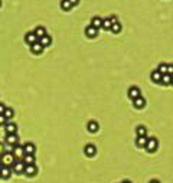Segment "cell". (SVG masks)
Listing matches in <instances>:
<instances>
[{
    "instance_id": "ba28073f",
    "label": "cell",
    "mask_w": 173,
    "mask_h": 183,
    "mask_svg": "<svg viewBox=\"0 0 173 183\" xmlns=\"http://www.w3.org/2000/svg\"><path fill=\"white\" fill-rule=\"evenodd\" d=\"M5 140H6V144H9V146L19 144V137H17L16 134H7Z\"/></svg>"
},
{
    "instance_id": "f546056e",
    "label": "cell",
    "mask_w": 173,
    "mask_h": 183,
    "mask_svg": "<svg viewBox=\"0 0 173 183\" xmlns=\"http://www.w3.org/2000/svg\"><path fill=\"white\" fill-rule=\"evenodd\" d=\"M6 123H7V118L3 114H0V126H6Z\"/></svg>"
},
{
    "instance_id": "9c48e42d",
    "label": "cell",
    "mask_w": 173,
    "mask_h": 183,
    "mask_svg": "<svg viewBox=\"0 0 173 183\" xmlns=\"http://www.w3.org/2000/svg\"><path fill=\"white\" fill-rule=\"evenodd\" d=\"M12 170L9 166H2V169H0V178L2 179H9L12 176Z\"/></svg>"
},
{
    "instance_id": "ac0fdd59",
    "label": "cell",
    "mask_w": 173,
    "mask_h": 183,
    "mask_svg": "<svg viewBox=\"0 0 173 183\" xmlns=\"http://www.w3.org/2000/svg\"><path fill=\"white\" fill-rule=\"evenodd\" d=\"M43 49H45V48H43V46H42L41 43H39V42H36V43L30 45V50H32L33 54H42Z\"/></svg>"
},
{
    "instance_id": "2e32d148",
    "label": "cell",
    "mask_w": 173,
    "mask_h": 183,
    "mask_svg": "<svg viewBox=\"0 0 173 183\" xmlns=\"http://www.w3.org/2000/svg\"><path fill=\"white\" fill-rule=\"evenodd\" d=\"M91 26L92 28H95V29L103 28V19H101L100 16H94L91 19Z\"/></svg>"
},
{
    "instance_id": "484cf974",
    "label": "cell",
    "mask_w": 173,
    "mask_h": 183,
    "mask_svg": "<svg viewBox=\"0 0 173 183\" xmlns=\"http://www.w3.org/2000/svg\"><path fill=\"white\" fill-rule=\"evenodd\" d=\"M111 26H113V23H111V19H110V17H107V19H103V29H105V30H110V29H111Z\"/></svg>"
},
{
    "instance_id": "6da1fadb",
    "label": "cell",
    "mask_w": 173,
    "mask_h": 183,
    "mask_svg": "<svg viewBox=\"0 0 173 183\" xmlns=\"http://www.w3.org/2000/svg\"><path fill=\"white\" fill-rule=\"evenodd\" d=\"M0 160H2V163H3V166H13L15 164V161H16V159H15V156L12 154V153H3L2 154V157H0Z\"/></svg>"
},
{
    "instance_id": "277c9868",
    "label": "cell",
    "mask_w": 173,
    "mask_h": 183,
    "mask_svg": "<svg viewBox=\"0 0 173 183\" xmlns=\"http://www.w3.org/2000/svg\"><path fill=\"white\" fill-rule=\"evenodd\" d=\"M127 95H129L130 100H136V98H139V97H141V91L139 87H136V85H133V87H130L129 91H127Z\"/></svg>"
},
{
    "instance_id": "8992f818",
    "label": "cell",
    "mask_w": 173,
    "mask_h": 183,
    "mask_svg": "<svg viewBox=\"0 0 173 183\" xmlns=\"http://www.w3.org/2000/svg\"><path fill=\"white\" fill-rule=\"evenodd\" d=\"M25 174L27 178H33L38 174V167L35 164H29V166H25Z\"/></svg>"
},
{
    "instance_id": "d590c367",
    "label": "cell",
    "mask_w": 173,
    "mask_h": 183,
    "mask_svg": "<svg viewBox=\"0 0 173 183\" xmlns=\"http://www.w3.org/2000/svg\"><path fill=\"white\" fill-rule=\"evenodd\" d=\"M121 183H131V182H130V180H123Z\"/></svg>"
},
{
    "instance_id": "f35d334b",
    "label": "cell",
    "mask_w": 173,
    "mask_h": 183,
    "mask_svg": "<svg viewBox=\"0 0 173 183\" xmlns=\"http://www.w3.org/2000/svg\"><path fill=\"white\" fill-rule=\"evenodd\" d=\"M0 6H2V0H0Z\"/></svg>"
},
{
    "instance_id": "83f0119b",
    "label": "cell",
    "mask_w": 173,
    "mask_h": 183,
    "mask_svg": "<svg viewBox=\"0 0 173 183\" xmlns=\"http://www.w3.org/2000/svg\"><path fill=\"white\" fill-rule=\"evenodd\" d=\"M3 116H5L7 120H12V118H13V116H15V111L12 110V108H6L5 112H3Z\"/></svg>"
},
{
    "instance_id": "9a60e30c",
    "label": "cell",
    "mask_w": 173,
    "mask_h": 183,
    "mask_svg": "<svg viewBox=\"0 0 173 183\" xmlns=\"http://www.w3.org/2000/svg\"><path fill=\"white\" fill-rule=\"evenodd\" d=\"M23 150H25V154H33L35 153V150H36V147H35V144L33 143H25L23 144Z\"/></svg>"
},
{
    "instance_id": "8fae6325",
    "label": "cell",
    "mask_w": 173,
    "mask_h": 183,
    "mask_svg": "<svg viewBox=\"0 0 173 183\" xmlns=\"http://www.w3.org/2000/svg\"><path fill=\"white\" fill-rule=\"evenodd\" d=\"M84 153H85L86 156L92 157V156H95V153H97V147L94 144H86L85 149H84Z\"/></svg>"
},
{
    "instance_id": "ffe728a7",
    "label": "cell",
    "mask_w": 173,
    "mask_h": 183,
    "mask_svg": "<svg viewBox=\"0 0 173 183\" xmlns=\"http://www.w3.org/2000/svg\"><path fill=\"white\" fill-rule=\"evenodd\" d=\"M146 144H147V136L146 137H137V139H136V146H137V147L144 149Z\"/></svg>"
},
{
    "instance_id": "52a82bcc",
    "label": "cell",
    "mask_w": 173,
    "mask_h": 183,
    "mask_svg": "<svg viewBox=\"0 0 173 183\" xmlns=\"http://www.w3.org/2000/svg\"><path fill=\"white\" fill-rule=\"evenodd\" d=\"M25 42L30 46V45H33V43H36V42H38V36L35 35V32H27V33L25 35Z\"/></svg>"
},
{
    "instance_id": "836d02e7",
    "label": "cell",
    "mask_w": 173,
    "mask_h": 183,
    "mask_svg": "<svg viewBox=\"0 0 173 183\" xmlns=\"http://www.w3.org/2000/svg\"><path fill=\"white\" fill-rule=\"evenodd\" d=\"M69 3H71L72 6H76L78 3H79V0H69Z\"/></svg>"
},
{
    "instance_id": "4fadbf2b",
    "label": "cell",
    "mask_w": 173,
    "mask_h": 183,
    "mask_svg": "<svg viewBox=\"0 0 173 183\" xmlns=\"http://www.w3.org/2000/svg\"><path fill=\"white\" fill-rule=\"evenodd\" d=\"M85 35L88 36V38H91V39L97 38V36H98V29L92 28V26H88V28H85Z\"/></svg>"
},
{
    "instance_id": "603a6c76",
    "label": "cell",
    "mask_w": 173,
    "mask_h": 183,
    "mask_svg": "<svg viewBox=\"0 0 173 183\" xmlns=\"http://www.w3.org/2000/svg\"><path fill=\"white\" fill-rule=\"evenodd\" d=\"M136 133H137V137H146L147 136V128L144 126H139L136 128Z\"/></svg>"
},
{
    "instance_id": "d6a6232c",
    "label": "cell",
    "mask_w": 173,
    "mask_h": 183,
    "mask_svg": "<svg viewBox=\"0 0 173 183\" xmlns=\"http://www.w3.org/2000/svg\"><path fill=\"white\" fill-rule=\"evenodd\" d=\"M5 110H6L5 104H2V102H0V114H3V112H5Z\"/></svg>"
},
{
    "instance_id": "74e56055",
    "label": "cell",
    "mask_w": 173,
    "mask_h": 183,
    "mask_svg": "<svg viewBox=\"0 0 173 183\" xmlns=\"http://www.w3.org/2000/svg\"><path fill=\"white\" fill-rule=\"evenodd\" d=\"M170 85H173V77H172V84H170Z\"/></svg>"
},
{
    "instance_id": "d6986e66",
    "label": "cell",
    "mask_w": 173,
    "mask_h": 183,
    "mask_svg": "<svg viewBox=\"0 0 173 183\" xmlns=\"http://www.w3.org/2000/svg\"><path fill=\"white\" fill-rule=\"evenodd\" d=\"M22 160H23V163H25L26 166H29V164H35V156L33 154H25Z\"/></svg>"
},
{
    "instance_id": "44dd1931",
    "label": "cell",
    "mask_w": 173,
    "mask_h": 183,
    "mask_svg": "<svg viewBox=\"0 0 173 183\" xmlns=\"http://www.w3.org/2000/svg\"><path fill=\"white\" fill-rule=\"evenodd\" d=\"M151 81L156 84H160V81H162V74L159 72L157 69H154V71L151 72Z\"/></svg>"
},
{
    "instance_id": "1f68e13d",
    "label": "cell",
    "mask_w": 173,
    "mask_h": 183,
    "mask_svg": "<svg viewBox=\"0 0 173 183\" xmlns=\"http://www.w3.org/2000/svg\"><path fill=\"white\" fill-rule=\"evenodd\" d=\"M110 19H111V23H118V19H117V16H110Z\"/></svg>"
},
{
    "instance_id": "7a4b0ae2",
    "label": "cell",
    "mask_w": 173,
    "mask_h": 183,
    "mask_svg": "<svg viewBox=\"0 0 173 183\" xmlns=\"http://www.w3.org/2000/svg\"><path fill=\"white\" fill-rule=\"evenodd\" d=\"M159 147V141H157L156 137H150V139H147V144L144 149L149 151V153H154Z\"/></svg>"
},
{
    "instance_id": "f1b7e54d",
    "label": "cell",
    "mask_w": 173,
    "mask_h": 183,
    "mask_svg": "<svg viewBox=\"0 0 173 183\" xmlns=\"http://www.w3.org/2000/svg\"><path fill=\"white\" fill-rule=\"evenodd\" d=\"M157 71L162 74V75H164V74H168V64H160L159 67H157Z\"/></svg>"
},
{
    "instance_id": "5bb4252c",
    "label": "cell",
    "mask_w": 173,
    "mask_h": 183,
    "mask_svg": "<svg viewBox=\"0 0 173 183\" xmlns=\"http://www.w3.org/2000/svg\"><path fill=\"white\" fill-rule=\"evenodd\" d=\"M38 42L41 45H42L43 48H48L49 45H52V38L49 36V35H45L43 38H41V39H38Z\"/></svg>"
},
{
    "instance_id": "e0dca14e",
    "label": "cell",
    "mask_w": 173,
    "mask_h": 183,
    "mask_svg": "<svg viewBox=\"0 0 173 183\" xmlns=\"http://www.w3.org/2000/svg\"><path fill=\"white\" fill-rule=\"evenodd\" d=\"M86 128H88V131H90V133H97L98 128H100V126H98L97 121H90L88 124H86Z\"/></svg>"
},
{
    "instance_id": "5b68a950",
    "label": "cell",
    "mask_w": 173,
    "mask_h": 183,
    "mask_svg": "<svg viewBox=\"0 0 173 183\" xmlns=\"http://www.w3.org/2000/svg\"><path fill=\"white\" fill-rule=\"evenodd\" d=\"M12 154L15 156V159H23V156H25V150H23V146H20V144L13 146Z\"/></svg>"
},
{
    "instance_id": "30bf717a",
    "label": "cell",
    "mask_w": 173,
    "mask_h": 183,
    "mask_svg": "<svg viewBox=\"0 0 173 183\" xmlns=\"http://www.w3.org/2000/svg\"><path fill=\"white\" fill-rule=\"evenodd\" d=\"M5 130H6V134H16L17 124H15V123H6Z\"/></svg>"
},
{
    "instance_id": "3957f363",
    "label": "cell",
    "mask_w": 173,
    "mask_h": 183,
    "mask_svg": "<svg viewBox=\"0 0 173 183\" xmlns=\"http://www.w3.org/2000/svg\"><path fill=\"white\" fill-rule=\"evenodd\" d=\"M25 163L22 159H16L15 161V164H13V173H16V174H23L25 173Z\"/></svg>"
},
{
    "instance_id": "e575fe53",
    "label": "cell",
    "mask_w": 173,
    "mask_h": 183,
    "mask_svg": "<svg viewBox=\"0 0 173 183\" xmlns=\"http://www.w3.org/2000/svg\"><path fill=\"white\" fill-rule=\"evenodd\" d=\"M149 183H160V182H159V180H156V179H153V180H150Z\"/></svg>"
},
{
    "instance_id": "8d00e7d4",
    "label": "cell",
    "mask_w": 173,
    "mask_h": 183,
    "mask_svg": "<svg viewBox=\"0 0 173 183\" xmlns=\"http://www.w3.org/2000/svg\"><path fill=\"white\" fill-rule=\"evenodd\" d=\"M2 166H3V163H2V160H0V169H2Z\"/></svg>"
},
{
    "instance_id": "cb8c5ba5",
    "label": "cell",
    "mask_w": 173,
    "mask_h": 183,
    "mask_svg": "<svg viewBox=\"0 0 173 183\" xmlns=\"http://www.w3.org/2000/svg\"><path fill=\"white\" fill-rule=\"evenodd\" d=\"M162 85H170L172 84V75H169V74H164L162 75V81H160Z\"/></svg>"
},
{
    "instance_id": "7c38bea8",
    "label": "cell",
    "mask_w": 173,
    "mask_h": 183,
    "mask_svg": "<svg viewBox=\"0 0 173 183\" xmlns=\"http://www.w3.org/2000/svg\"><path fill=\"white\" fill-rule=\"evenodd\" d=\"M133 105H134L136 108L141 110V108H144V107H146V100H144L143 97H139V98L133 100Z\"/></svg>"
},
{
    "instance_id": "4316f807",
    "label": "cell",
    "mask_w": 173,
    "mask_h": 183,
    "mask_svg": "<svg viewBox=\"0 0 173 183\" xmlns=\"http://www.w3.org/2000/svg\"><path fill=\"white\" fill-rule=\"evenodd\" d=\"M113 33H120L121 32V23H113V26H111V29H110Z\"/></svg>"
},
{
    "instance_id": "4dcf8cb0",
    "label": "cell",
    "mask_w": 173,
    "mask_h": 183,
    "mask_svg": "<svg viewBox=\"0 0 173 183\" xmlns=\"http://www.w3.org/2000/svg\"><path fill=\"white\" fill-rule=\"evenodd\" d=\"M168 74L173 77V65H172V64H169V65H168Z\"/></svg>"
},
{
    "instance_id": "d4e9b609",
    "label": "cell",
    "mask_w": 173,
    "mask_h": 183,
    "mask_svg": "<svg viewBox=\"0 0 173 183\" xmlns=\"http://www.w3.org/2000/svg\"><path fill=\"white\" fill-rule=\"evenodd\" d=\"M72 5L69 3V0H61V9L64 12H69Z\"/></svg>"
},
{
    "instance_id": "7402d4cb",
    "label": "cell",
    "mask_w": 173,
    "mask_h": 183,
    "mask_svg": "<svg viewBox=\"0 0 173 183\" xmlns=\"http://www.w3.org/2000/svg\"><path fill=\"white\" fill-rule=\"evenodd\" d=\"M33 32H35V35H36V36H38V39L43 38V36H45V35H48V33H46V29L43 28V26H38V28L35 29V30H33Z\"/></svg>"
}]
</instances>
